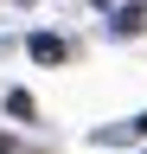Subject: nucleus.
<instances>
[{
	"mask_svg": "<svg viewBox=\"0 0 147 154\" xmlns=\"http://www.w3.org/2000/svg\"><path fill=\"white\" fill-rule=\"evenodd\" d=\"M128 135H147V116H141V122H128Z\"/></svg>",
	"mask_w": 147,
	"mask_h": 154,
	"instance_id": "obj_3",
	"label": "nucleus"
},
{
	"mask_svg": "<svg viewBox=\"0 0 147 154\" xmlns=\"http://www.w3.org/2000/svg\"><path fill=\"white\" fill-rule=\"evenodd\" d=\"M7 109H13V116L26 122V116H32V96H26V90H7Z\"/></svg>",
	"mask_w": 147,
	"mask_h": 154,
	"instance_id": "obj_2",
	"label": "nucleus"
},
{
	"mask_svg": "<svg viewBox=\"0 0 147 154\" xmlns=\"http://www.w3.org/2000/svg\"><path fill=\"white\" fill-rule=\"evenodd\" d=\"M32 58L39 64H64V38L58 32H32Z\"/></svg>",
	"mask_w": 147,
	"mask_h": 154,
	"instance_id": "obj_1",
	"label": "nucleus"
}]
</instances>
